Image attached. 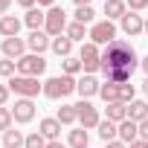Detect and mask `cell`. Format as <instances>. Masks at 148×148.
Returning a JSON list of instances; mask_svg holds the SVG:
<instances>
[{"label": "cell", "instance_id": "obj_25", "mask_svg": "<svg viewBox=\"0 0 148 148\" xmlns=\"http://www.w3.org/2000/svg\"><path fill=\"white\" fill-rule=\"evenodd\" d=\"M23 142H26V136H23L21 131H12V128H9V131L3 134V145H6V148H21Z\"/></svg>", "mask_w": 148, "mask_h": 148}, {"label": "cell", "instance_id": "obj_11", "mask_svg": "<svg viewBox=\"0 0 148 148\" xmlns=\"http://www.w3.org/2000/svg\"><path fill=\"white\" fill-rule=\"evenodd\" d=\"M142 29H145V21L139 15H134V12H125L122 15V32L125 35H139Z\"/></svg>", "mask_w": 148, "mask_h": 148}, {"label": "cell", "instance_id": "obj_23", "mask_svg": "<svg viewBox=\"0 0 148 148\" xmlns=\"http://www.w3.org/2000/svg\"><path fill=\"white\" fill-rule=\"evenodd\" d=\"M99 96L110 105V102H119V84L116 82H108V84H102L99 87Z\"/></svg>", "mask_w": 148, "mask_h": 148}, {"label": "cell", "instance_id": "obj_33", "mask_svg": "<svg viewBox=\"0 0 148 148\" xmlns=\"http://www.w3.org/2000/svg\"><path fill=\"white\" fill-rule=\"evenodd\" d=\"M15 67H18V61H12V58H6V61H0V76H6V79H12V76H15Z\"/></svg>", "mask_w": 148, "mask_h": 148}, {"label": "cell", "instance_id": "obj_7", "mask_svg": "<svg viewBox=\"0 0 148 148\" xmlns=\"http://www.w3.org/2000/svg\"><path fill=\"white\" fill-rule=\"evenodd\" d=\"M47 70V61L41 58V55H23V58H18V76H41V73Z\"/></svg>", "mask_w": 148, "mask_h": 148}, {"label": "cell", "instance_id": "obj_37", "mask_svg": "<svg viewBox=\"0 0 148 148\" xmlns=\"http://www.w3.org/2000/svg\"><path fill=\"white\" fill-rule=\"evenodd\" d=\"M15 3H18V6H23V9L29 12V9H35V3H38V0H15Z\"/></svg>", "mask_w": 148, "mask_h": 148}, {"label": "cell", "instance_id": "obj_40", "mask_svg": "<svg viewBox=\"0 0 148 148\" xmlns=\"http://www.w3.org/2000/svg\"><path fill=\"white\" fill-rule=\"evenodd\" d=\"M47 148H67L64 142H58V139H52V142H47Z\"/></svg>", "mask_w": 148, "mask_h": 148}, {"label": "cell", "instance_id": "obj_34", "mask_svg": "<svg viewBox=\"0 0 148 148\" xmlns=\"http://www.w3.org/2000/svg\"><path fill=\"white\" fill-rule=\"evenodd\" d=\"M125 3L131 6V12H142V9L148 6V0H125Z\"/></svg>", "mask_w": 148, "mask_h": 148}, {"label": "cell", "instance_id": "obj_14", "mask_svg": "<svg viewBox=\"0 0 148 148\" xmlns=\"http://www.w3.org/2000/svg\"><path fill=\"white\" fill-rule=\"evenodd\" d=\"M119 139H122L125 145L136 142V139H139V125H136V122H131V119L119 122Z\"/></svg>", "mask_w": 148, "mask_h": 148}, {"label": "cell", "instance_id": "obj_36", "mask_svg": "<svg viewBox=\"0 0 148 148\" xmlns=\"http://www.w3.org/2000/svg\"><path fill=\"white\" fill-rule=\"evenodd\" d=\"M139 139H145V142H148V119H145V122H139Z\"/></svg>", "mask_w": 148, "mask_h": 148}, {"label": "cell", "instance_id": "obj_41", "mask_svg": "<svg viewBox=\"0 0 148 148\" xmlns=\"http://www.w3.org/2000/svg\"><path fill=\"white\" fill-rule=\"evenodd\" d=\"M9 6H12V0H0V15H3V12H6Z\"/></svg>", "mask_w": 148, "mask_h": 148}, {"label": "cell", "instance_id": "obj_28", "mask_svg": "<svg viewBox=\"0 0 148 148\" xmlns=\"http://www.w3.org/2000/svg\"><path fill=\"white\" fill-rule=\"evenodd\" d=\"M61 67H64V76H76V73H82V70H84V67H82V61H79V58H73V55H70V58H64V64H61Z\"/></svg>", "mask_w": 148, "mask_h": 148}, {"label": "cell", "instance_id": "obj_8", "mask_svg": "<svg viewBox=\"0 0 148 148\" xmlns=\"http://www.w3.org/2000/svg\"><path fill=\"white\" fill-rule=\"evenodd\" d=\"M76 110H79V125H82L84 131H87V128H99V122H102V119H99V110H96L87 99H82V102L76 105Z\"/></svg>", "mask_w": 148, "mask_h": 148}, {"label": "cell", "instance_id": "obj_6", "mask_svg": "<svg viewBox=\"0 0 148 148\" xmlns=\"http://www.w3.org/2000/svg\"><path fill=\"white\" fill-rule=\"evenodd\" d=\"M90 41L99 47V44H110V41H116V26H113V21H99V23H93L90 26Z\"/></svg>", "mask_w": 148, "mask_h": 148}, {"label": "cell", "instance_id": "obj_24", "mask_svg": "<svg viewBox=\"0 0 148 148\" xmlns=\"http://www.w3.org/2000/svg\"><path fill=\"white\" fill-rule=\"evenodd\" d=\"M119 134V125L116 122H110V119H105V122H99V136L105 139V142H113V136Z\"/></svg>", "mask_w": 148, "mask_h": 148}, {"label": "cell", "instance_id": "obj_42", "mask_svg": "<svg viewBox=\"0 0 148 148\" xmlns=\"http://www.w3.org/2000/svg\"><path fill=\"white\" fill-rule=\"evenodd\" d=\"M52 3L55 0H38V6H49V9H52Z\"/></svg>", "mask_w": 148, "mask_h": 148}, {"label": "cell", "instance_id": "obj_32", "mask_svg": "<svg viewBox=\"0 0 148 148\" xmlns=\"http://www.w3.org/2000/svg\"><path fill=\"white\" fill-rule=\"evenodd\" d=\"M12 122H15V116H12V110H9V108H0V131L6 134V131L12 128Z\"/></svg>", "mask_w": 148, "mask_h": 148}, {"label": "cell", "instance_id": "obj_35", "mask_svg": "<svg viewBox=\"0 0 148 148\" xmlns=\"http://www.w3.org/2000/svg\"><path fill=\"white\" fill-rule=\"evenodd\" d=\"M9 93H12V90H9V84H0V108L6 105V99H9Z\"/></svg>", "mask_w": 148, "mask_h": 148}, {"label": "cell", "instance_id": "obj_13", "mask_svg": "<svg viewBox=\"0 0 148 148\" xmlns=\"http://www.w3.org/2000/svg\"><path fill=\"white\" fill-rule=\"evenodd\" d=\"M23 49H26V44H23L21 38H6V41H3V55L12 58V61L23 58Z\"/></svg>", "mask_w": 148, "mask_h": 148}, {"label": "cell", "instance_id": "obj_38", "mask_svg": "<svg viewBox=\"0 0 148 148\" xmlns=\"http://www.w3.org/2000/svg\"><path fill=\"white\" fill-rule=\"evenodd\" d=\"M128 148H148V142H145V139H136V142H131Z\"/></svg>", "mask_w": 148, "mask_h": 148}, {"label": "cell", "instance_id": "obj_17", "mask_svg": "<svg viewBox=\"0 0 148 148\" xmlns=\"http://www.w3.org/2000/svg\"><path fill=\"white\" fill-rule=\"evenodd\" d=\"M58 134H61V122L58 119H41V136L44 139H58Z\"/></svg>", "mask_w": 148, "mask_h": 148}, {"label": "cell", "instance_id": "obj_15", "mask_svg": "<svg viewBox=\"0 0 148 148\" xmlns=\"http://www.w3.org/2000/svg\"><path fill=\"white\" fill-rule=\"evenodd\" d=\"M21 32V21L15 15H3L0 18V35H6V38H18Z\"/></svg>", "mask_w": 148, "mask_h": 148}, {"label": "cell", "instance_id": "obj_30", "mask_svg": "<svg viewBox=\"0 0 148 148\" xmlns=\"http://www.w3.org/2000/svg\"><path fill=\"white\" fill-rule=\"evenodd\" d=\"M23 148H47V139L41 136V131H35V134H29V136H26Z\"/></svg>", "mask_w": 148, "mask_h": 148}, {"label": "cell", "instance_id": "obj_44", "mask_svg": "<svg viewBox=\"0 0 148 148\" xmlns=\"http://www.w3.org/2000/svg\"><path fill=\"white\" fill-rule=\"evenodd\" d=\"M76 6H90V0H76Z\"/></svg>", "mask_w": 148, "mask_h": 148}, {"label": "cell", "instance_id": "obj_45", "mask_svg": "<svg viewBox=\"0 0 148 148\" xmlns=\"http://www.w3.org/2000/svg\"><path fill=\"white\" fill-rule=\"evenodd\" d=\"M142 90H145V93H148V79H145V82H142Z\"/></svg>", "mask_w": 148, "mask_h": 148}, {"label": "cell", "instance_id": "obj_43", "mask_svg": "<svg viewBox=\"0 0 148 148\" xmlns=\"http://www.w3.org/2000/svg\"><path fill=\"white\" fill-rule=\"evenodd\" d=\"M139 67L145 70V76H148V58H142V61H139Z\"/></svg>", "mask_w": 148, "mask_h": 148}, {"label": "cell", "instance_id": "obj_31", "mask_svg": "<svg viewBox=\"0 0 148 148\" xmlns=\"http://www.w3.org/2000/svg\"><path fill=\"white\" fill-rule=\"evenodd\" d=\"M93 15H96L93 6H79V9H76V21H79V23H90Z\"/></svg>", "mask_w": 148, "mask_h": 148}, {"label": "cell", "instance_id": "obj_19", "mask_svg": "<svg viewBox=\"0 0 148 148\" xmlns=\"http://www.w3.org/2000/svg\"><path fill=\"white\" fill-rule=\"evenodd\" d=\"M52 52H55V55H61V58H70V52H73V41H70L67 35L52 38Z\"/></svg>", "mask_w": 148, "mask_h": 148}, {"label": "cell", "instance_id": "obj_1", "mask_svg": "<svg viewBox=\"0 0 148 148\" xmlns=\"http://www.w3.org/2000/svg\"><path fill=\"white\" fill-rule=\"evenodd\" d=\"M136 64H139L136 49H134L128 41H122V38L110 41V44L102 49V73H110V70H131V73H134Z\"/></svg>", "mask_w": 148, "mask_h": 148}, {"label": "cell", "instance_id": "obj_22", "mask_svg": "<svg viewBox=\"0 0 148 148\" xmlns=\"http://www.w3.org/2000/svg\"><path fill=\"white\" fill-rule=\"evenodd\" d=\"M61 125H73V122H79V110H76V105H64V108H58V116H55Z\"/></svg>", "mask_w": 148, "mask_h": 148}, {"label": "cell", "instance_id": "obj_9", "mask_svg": "<svg viewBox=\"0 0 148 148\" xmlns=\"http://www.w3.org/2000/svg\"><path fill=\"white\" fill-rule=\"evenodd\" d=\"M12 116H15V122H29L35 116V102L32 99H18L15 108H12Z\"/></svg>", "mask_w": 148, "mask_h": 148}, {"label": "cell", "instance_id": "obj_2", "mask_svg": "<svg viewBox=\"0 0 148 148\" xmlns=\"http://www.w3.org/2000/svg\"><path fill=\"white\" fill-rule=\"evenodd\" d=\"M73 90H76V79L73 76H52L44 82V96H49V99H64Z\"/></svg>", "mask_w": 148, "mask_h": 148}, {"label": "cell", "instance_id": "obj_18", "mask_svg": "<svg viewBox=\"0 0 148 148\" xmlns=\"http://www.w3.org/2000/svg\"><path fill=\"white\" fill-rule=\"evenodd\" d=\"M125 0H105V15H108V21H122V15H125Z\"/></svg>", "mask_w": 148, "mask_h": 148}, {"label": "cell", "instance_id": "obj_27", "mask_svg": "<svg viewBox=\"0 0 148 148\" xmlns=\"http://www.w3.org/2000/svg\"><path fill=\"white\" fill-rule=\"evenodd\" d=\"M84 35H87V32H84V23H79V21H73V23L67 26V38H70V41H84Z\"/></svg>", "mask_w": 148, "mask_h": 148}, {"label": "cell", "instance_id": "obj_29", "mask_svg": "<svg viewBox=\"0 0 148 148\" xmlns=\"http://www.w3.org/2000/svg\"><path fill=\"white\" fill-rule=\"evenodd\" d=\"M119 102H122V105H131V102H134V84H131V82L119 84Z\"/></svg>", "mask_w": 148, "mask_h": 148}, {"label": "cell", "instance_id": "obj_21", "mask_svg": "<svg viewBox=\"0 0 148 148\" xmlns=\"http://www.w3.org/2000/svg\"><path fill=\"white\" fill-rule=\"evenodd\" d=\"M23 23L35 32V29H41V26L47 23V15H44L41 9H29V12H26V18H23Z\"/></svg>", "mask_w": 148, "mask_h": 148}, {"label": "cell", "instance_id": "obj_4", "mask_svg": "<svg viewBox=\"0 0 148 148\" xmlns=\"http://www.w3.org/2000/svg\"><path fill=\"white\" fill-rule=\"evenodd\" d=\"M79 61H82V67H84L87 76H93L96 70H102V52H99V47H96L93 41H90V44H82Z\"/></svg>", "mask_w": 148, "mask_h": 148}, {"label": "cell", "instance_id": "obj_26", "mask_svg": "<svg viewBox=\"0 0 148 148\" xmlns=\"http://www.w3.org/2000/svg\"><path fill=\"white\" fill-rule=\"evenodd\" d=\"M70 148H87V131L84 128L70 131Z\"/></svg>", "mask_w": 148, "mask_h": 148}, {"label": "cell", "instance_id": "obj_20", "mask_svg": "<svg viewBox=\"0 0 148 148\" xmlns=\"http://www.w3.org/2000/svg\"><path fill=\"white\" fill-rule=\"evenodd\" d=\"M105 110H108V119H110V122H116V125L128 119V108H125L122 102H110V105H108Z\"/></svg>", "mask_w": 148, "mask_h": 148}, {"label": "cell", "instance_id": "obj_12", "mask_svg": "<svg viewBox=\"0 0 148 148\" xmlns=\"http://www.w3.org/2000/svg\"><path fill=\"white\" fill-rule=\"evenodd\" d=\"M26 47L35 52V55H41L47 47H52V41H49V35L47 32H41V29H35L32 35H29V41H26Z\"/></svg>", "mask_w": 148, "mask_h": 148}, {"label": "cell", "instance_id": "obj_16", "mask_svg": "<svg viewBox=\"0 0 148 148\" xmlns=\"http://www.w3.org/2000/svg\"><path fill=\"white\" fill-rule=\"evenodd\" d=\"M128 119H131V122H136V125H139V122H145V119H148V105H145L142 99H134V102H131V108H128Z\"/></svg>", "mask_w": 148, "mask_h": 148}, {"label": "cell", "instance_id": "obj_10", "mask_svg": "<svg viewBox=\"0 0 148 148\" xmlns=\"http://www.w3.org/2000/svg\"><path fill=\"white\" fill-rule=\"evenodd\" d=\"M99 87H102V84H99V79H96V76H84V79H79V82H76V93H79L82 99L96 96V93H99Z\"/></svg>", "mask_w": 148, "mask_h": 148}, {"label": "cell", "instance_id": "obj_46", "mask_svg": "<svg viewBox=\"0 0 148 148\" xmlns=\"http://www.w3.org/2000/svg\"><path fill=\"white\" fill-rule=\"evenodd\" d=\"M142 32H145V35H148V21H145V29H142Z\"/></svg>", "mask_w": 148, "mask_h": 148}, {"label": "cell", "instance_id": "obj_39", "mask_svg": "<svg viewBox=\"0 0 148 148\" xmlns=\"http://www.w3.org/2000/svg\"><path fill=\"white\" fill-rule=\"evenodd\" d=\"M108 148H128L122 139H113V142H108Z\"/></svg>", "mask_w": 148, "mask_h": 148}, {"label": "cell", "instance_id": "obj_3", "mask_svg": "<svg viewBox=\"0 0 148 148\" xmlns=\"http://www.w3.org/2000/svg\"><path fill=\"white\" fill-rule=\"evenodd\" d=\"M6 84H9V90L18 93L21 99H32V96H38V93L44 90V84H38L35 76H12Z\"/></svg>", "mask_w": 148, "mask_h": 148}, {"label": "cell", "instance_id": "obj_5", "mask_svg": "<svg viewBox=\"0 0 148 148\" xmlns=\"http://www.w3.org/2000/svg\"><path fill=\"white\" fill-rule=\"evenodd\" d=\"M64 29H67V15H64V9H61V6H52V9L47 12L44 32H47V35H52V38H58Z\"/></svg>", "mask_w": 148, "mask_h": 148}]
</instances>
